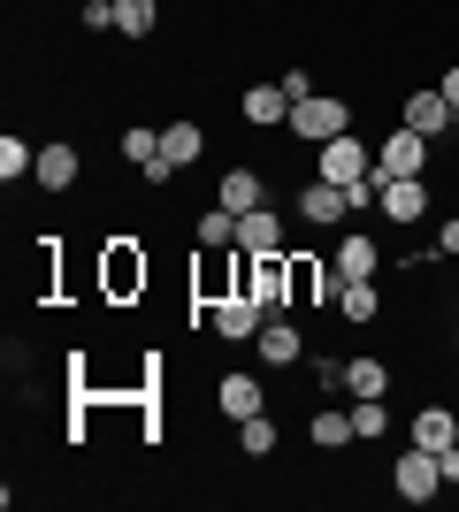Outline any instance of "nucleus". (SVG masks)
I'll return each instance as SVG.
<instances>
[{"instance_id":"nucleus-28","label":"nucleus","mask_w":459,"mask_h":512,"mask_svg":"<svg viewBox=\"0 0 459 512\" xmlns=\"http://www.w3.org/2000/svg\"><path fill=\"white\" fill-rule=\"evenodd\" d=\"M437 92H444V100H452V107H459V62H452V69H444V85H437Z\"/></svg>"},{"instance_id":"nucleus-7","label":"nucleus","mask_w":459,"mask_h":512,"mask_svg":"<svg viewBox=\"0 0 459 512\" xmlns=\"http://www.w3.org/2000/svg\"><path fill=\"white\" fill-rule=\"evenodd\" d=\"M299 214L314 222V230H322V222H345V214H352V199H345V184H329V176H314V184L299 192Z\"/></svg>"},{"instance_id":"nucleus-9","label":"nucleus","mask_w":459,"mask_h":512,"mask_svg":"<svg viewBox=\"0 0 459 512\" xmlns=\"http://www.w3.org/2000/svg\"><path fill=\"white\" fill-rule=\"evenodd\" d=\"M383 214H391V222H421V214H429V192H421V176H383Z\"/></svg>"},{"instance_id":"nucleus-17","label":"nucleus","mask_w":459,"mask_h":512,"mask_svg":"<svg viewBox=\"0 0 459 512\" xmlns=\"http://www.w3.org/2000/svg\"><path fill=\"white\" fill-rule=\"evenodd\" d=\"M199 153H207V130H199V123H169V130H161V161H176V169H192Z\"/></svg>"},{"instance_id":"nucleus-3","label":"nucleus","mask_w":459,"mask_h":512,"mask_svg":"<svg viewBox=\"0 0 459 512\" xmlns=\"http://www.w3.org/2000/svg\"><path fill=\"white\" fill-rule=\"evenodd\" d=\"M421 169H429V138H421V130H406V123H398L391 138L375 146V176H421Z\"/></svg>"},{"instance_id":"nucleus-24","label":"nucleus","mask_w":459,"mask_h":512,"mask_svg":"<svg viewBox=\"0 0 459 512\" xmlns=\"http://www.w3.org/2000/svg\"><path fill=\"white\" fill-rule=\"evenodd\" d=\"M199 245H238V214L207 207V214H199Z\"/></svg>"},{"instance_id":"nucleus-10","label":"nucleus","mask_w":459,"mask_h":512,"mask_svg":"<svg viewBox=\"0 0 459 512\" xmlns=\"http://www.w3.org/2000/svg\"><path fill=\"white\" fill-rule=\"evenodd\" d=\"M261 360H268V367H299V360H306V337L291 329L284 314H268V321H261Z\"/></svg>"},{"instance_id":"nucleus-15","label":"nucleus","mask_w":459,"mask_h":512,"mask_svg":"<svg viewBox=\"0 0 459 512\" xmlns=\"http://www.w3.org/2000/svg\"><path fill=\"white\" fill-rule=\"evenodd\" d=\"M414 444H421V451H452V444H459V421H452V406H429V413H414Z\"/></svg>"},{"instance_id":"nucleus-18","label":"nucleus","mask_w":459,"mask_h":512,"mask_svg":"<svg viewBox=\"0 0 459 512\" xmlns=\"http://www.w3.org/2000/svg\"><path fill=\"white\" fill-rule=\"evenodd\" d=\"M375 268H383V253H375V237H345V245H337V276H345V283L375 276Z\"/></svg>"},{"instance_id":"nucleus-2","label":"nucleus","mask_w":459,"mask_h":512,"mask_svg":"<svg viewBox=\"0 0 459 512\" xmlns=\"http://www.w3.org/2000/svg\"><path fill=\"white\" fill-rule=\"evenodd\" d=\"M391 490L406 497V505H429V497L444 490V467H437V451L406 444V451H398V467H391Z\"/></svg>"},{"instance_id":"nucleus-11","label":"nucleus","mask_w":459,"mask_h":512,"mask_svg":"<svg viewBox=\"0 0 459 512\" xmlns=\"http://www.w3.org/2000/svg\"><path fill=\"white\" fill-rule=\"evenodd\" d=\"M238 253H284V222H276L268 207L238 214Z\"/></svg>"},{"instance_id":"nucleus-20","label":"nucleus","mask_w":459,"mask_h":512,"mask_svg":"<svg viewBox=\"0 0 459 512\" xmlns=\"http://www.w3.org/2000/svg\"><path fill=\"white\" fill-rule=\"evenodd\" d=\"M306 436H314V451H345L352 436H360V428H352V413H314V428H306Z\"/></svg>"},{"instance_id":"nucleus-14","label":"nucleus","mask_w":459,"mask_h":512,"mask_svg":"<svg viewBox=\"0 0 459 512\" xmlns=\"http://www.w3.org/2000/svg\"><path fill=\"white\" fill-rule=\"evenodd\" d=\"M215 207H230V214H253V207H268V199H261V176H253V169H230V176L215 184Z\"/></svg>"},{"instance_id":"nucleus-12","label":"nucleus","mask_w":459,"mask_h":512,"mask_svg":"<svg viewBox=\"0 0 459 512\" xmlns=\"http://www.w3.org/2000/svg\"><path fill=\"white\" fill-rule=\"evenodd\" d=\"M31 184H39V192H69V184H77V146H39Z\"/></svg>"},{"instance_id":"nucleus-22","label":"nucleus","mask_w":459,"mask_h":512,"mask_svg":"<svg viewBox=\"0 0 459 512\" xmlns=\"http://www.w3.org/2000/svg\"><path fill=\"white\" fill-rule=\"evenodd\" d=\"M153 23H161V8H153V0H115V31H123V39H146Z\"/></svg>"},{"instance_id":"nucleus-27","label":"nucleus","mask_w":459,"mask_h":512,"mask_svg":"<svg viewBox=\"0 0 459 512\" xmlns=\"http://www.w3.org/2000/svg\"><path fill=\"white\" fill-rule=\"evenodd\" d=\"M77 23H85V31H115V0H85Z\"/></svg>"},{"instance_id":"nucleus-21","label":"nucleus","mask_w":459,"mask_h":512,"mask_svg":"<svg viewBox=\"0 0 459 512\" xmlns=\"http://www.w3.org/2000/svg\"><path fill=\"white\" fill-rule=\"evenodd\" d=\"M123 161L146 176L153 161H161V130H153V123H131V130H123Z\"/></svg>"},{"instance_id":"nucleus-29","label":"nucleus","mask_w":459,"mask_h":512,"mask_svg":"<svg viewBox=\"0 0 459 512\" xmlns=\"http://www.w3.org/2000/svg\"><path fill=\"white\" fill-rule=\"evenodd\" d=\"M437 245H444V253H459V214L444 222V237H437Z\"/></svg>"},{"instance_id":"nucleus-23","label":"nucleus","mask_w":459,"mask_h":512,"mask_svg":"<svg viewBox=\"0 0 459 512\" xmlns=\"http://www.w3.org/2000/svg\"><path fill=\"white\" fill-rule=\"evenodd\" d=\"M31 169H39V153H31V146L16 138V130H8V138H0V176L16 184V176H31Z\"/></svg>"},{"instance_id":"nucleus-1","label":"nucleus","mask_w":459,"mask_h":512,"mask_svg":"<svg viewBox=\"0 0 459 512\" xmlns=\"http://www.w3.org/2000/svg\"><path fill=\"white\" fill-rule=\"evenodd\" d=\"M299 138H314V146H329V138H345L352 130V107L345 100H329V92H306V100H291V123Z\"/></svg>"},{"instance_id":"nucleus-5","label":"nucleus","mask_w":459,"mask_h":512,"mask_svg":"<svg viewBox=\"0 0 459 512\" xmlns=\"http://www.w3.org/2000/svg\"><path fill=\"white\" fill-rule=\"evenodd\" d=\"M261 321H268V306L253 299V291H230V299H215V337L245 344V337H261Z\"/></svg>"},{"instance_id":"nucleus-8","label":"nucleus","mask_w":459,"mask_h":512,"mask_svg":"<svg viewBox=\"0 0 459 512\" xmlns=\"http://www.w3.org/2000/svg\"><path fill=\"white\" fill-rule=\"evenodd\" d=\"M452 123H459V107L444 100V92H414V100H406V130H421V138H444Z\"/></svg>"},{"instance_id":"nucleus-30","label":"nucleus","mask_w":459,"mask_h":512,"mask_svg":"<svg viewBox=\"0 0 459 512\" xmlns=\"http://www.w3.org/2000/svg\"><path fill=\"white\" fill-rule=\"evenodd\" d=\"M452 344H459V329H452Z\"/></svg>"},{"instance_id":"nucleus-19","label":"nucleus","mask_w":459,"mask_h":512,"mask_svg":"<svg viewBox=\"0 0 459 512\" xmlns=\"http://www.w3.org/2000/svg\"><path fill=\"white\" fill-rule=\"evenodd\" d=\"M337 314H345V321H375V314H383V291H375V276L345 283V291H337Z\"/></svg>"},{"instance_id":"nucleus-4","label":"nucleus","mask_w":459,"mask_h":512,"mask_svg":"<svg viewBox=\"0 0 459 512\" xmlns=\"http://www.w3.org/2000/svg\"><path fill=\"white\" fill-rule=\"evenodd\" d=\"M322 176H329V184H368V176H375V153L345 130V138H329V146H322Z\"/></svg>"},{"instance_id":"nucleus-25","label":"nucleus","mask_w":459,"mask_h":512,"mask_svg":"<svg viewBox=\"0 0 459 512\" xmlns=\"http://www.w3.org/2000/svg\"><path fill=\"white\" fill-rule=\"evenodd\" d=\"M352 428H360L368 444H383V428H391V413H383V398H352Z\"/></svg>"},{"instance_id":"nucleus-13","label":"nucleus","mask_w":459,"mask_h":512,"mask_svg":"<svg viewBox=\"0 0 459 512\" xmlns=\"http://www.w3.org/2000/svg\"><path fill=\"white\" fill-rule=\"evenodd\" d=\"M238 107H245V123H291V92H284V77H276V85H253Z\"/></svg>"},{"instance_id":"nucleus-16","label":"nucleus","mask_w":459,"mask_h":512,"mask_svg":"<svg viewBox=\"0 0 459 512\" xmlns=\"http://www.w3.org/2000/svg\"><path fill=\"white\" fill-rule=\"evenodd\" d=\"M215 406L230 413V421H253V413H261V383H253V375H222Z\"/></svg>"},{"instance_id":"nucleus-26","label":"nucleus","mask_w":459,"mask_h":512,"mask_svg":"<svg viewBox=\"0 0 459 512\" xmlns=\"http://www.w3.org/2000/svg\"><path fill=\"white\" fill-rule=\"evenodd\" d=\"M238 444L253 451V459H268V451H276V428H268V413H253V421H238Z\"/></svg>"},{"instance_id":"nucleus-6","label":"nucleus","mask_w":459,"mask_h":512,"mask_svg":"<svg viewBox=\"0 0 459 512\" xmlns=\"http://www.w3.org/2000/svg\"><path fill=\"white\" fill-rule=\"evenodd\" d=\"M100 283H108V299H138V291H146V253H138V245H108Z\"/></svg>"}]
</instances>
